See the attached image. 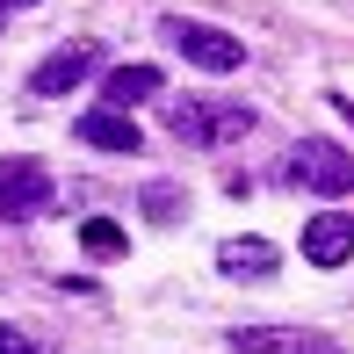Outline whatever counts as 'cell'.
<instances>
[{
	"label": "cell",
	"instance_id": "obj_1",
	"mask_svg": "<svg viewBox=\"0 0 354 354\" xmlns=\"http://www.w3.org/2000/svg\"><path fill=\"white\" fill-rule=\"evenodd\" d=\"M167 131L181 138V145H196V152H217V145H232V138H246L253 131V109L246 102H224V94H174L167 102Z\"/></svg>",
	"mask_w": 354,
	"mask_h": 354
},
{
	"label": "cell",
	"instance_id": "obj_12",
	"mask_svg": "<svg viewBox=\"0 0 354 354\" xmlns=\"http://www.w3.org/2000/svg\"><path fill=\"white\" fill-rule=\"evenodd\" d=\"M145 210H152L159 224H167V217H181V188H174V181H152V188H145Z\"/></svg>",
	"mask_w": 354,
	"mask_h": 354
},
{
	"label": "cell",
	"instance_id": "obj_2",
	"mask_svg": "<svg viewBox=\"0 0 354 354\" xmlns=\"http://www.w3.org/2000/svg\"><path fill=\"white\" fill-rule=\"evenodd\" d=\"M289 181L304 188V196H326V203H340L354 196V152H340L333 138H304V145H289Z\"/></svg>",
	"mask_w": 354,
	"mask_h": 354
},
{
	"label": "cell",
	"instance_id": "obj_11",
	"mask_svg": "<svg viewBox=\"0 0 354 354\" xmlns=\"http://www.w3.org/2000/svg\"><path fill=\"white\" fill-rule=\"evenodd\" d=\"M80 246H87L94 261H116V253L131 246V239H123V224H109V217H87V224H80Z\"/></svg>",
	"mask_w": 354,
	"mask_h": 354
},
{
	"label": "cell",
	"instance_id": "obj_10",
	"mask_svg": "<svg viewBox=\"0 0 354 354\" xmlns=\"http://www.w3.org/2000/svg\"><path fill=\"white\" fill-rule=\"evenodd\" d=\"M217 268H224V275L261 282V275H275V246H268V239H224V246H217Z\"/></svg>",
	"mask_w": 354,
	"mask_h": 354
},
{
	"label": "cell",
	"instance_id": "obj_6",
	"mask_svg": "<svg viewBox=\"0 0 354 354\" xmlns=\"http://www.w3.org/2000/svg\"><path fill=\"white\" fill-rule=\"evenodd\" d=\"M94 66H102V44L94 37H80V44H58L51 58H44L37 73H29V94H73L80 80H87Z\"/></svg>",
	"mask_w": 354,
	"mask_h": 354
},
{
	"label": "cell",
	"instance_id": "obj_9",
	"mask_svg": "<svg viewBox=\"0 0 354 354\" xmlns=\"http://www.w3.org/2000/svg\"><path fill=\"white\" fill-rule=\"evenodd\" d=\"M159 87H167V73H159V66H116V73L102 80V102H109V109H138V102H152Z\"/></svg>",
	"mask_w": 354,
	"mask_h": 354
},
{
	"label": "cell",
	"instance_id": "obj_15",
	"mask_svg": "<svg viewBox=\"0 0 354 354\" xmlns=\"http://www.w3.org/2000/svg\"><path fill=\"white\" fill-rule=\"evenodd\" d=\"M340 109H347V123H354V94H340Z\"/></svg>",
	"mask_w": 354,
	"mask_h": 354
},
{
	"label": "cell",
	"instance_id": "obj_13",
	"mask_svg": "<svg viewBox=\"0 0 354 354\" xmlns=\"http://www.w3.org/2000/svg\"><path fill=\"white\" fill-rule=\"evenodd\" d=\"M0 354H51V347L37 333H22V326H0Z\"/></svg>",
	"mask_w": 354,
	"mask_h": 354
},
{
	"label": "cell",
	"instance_id": "obj_3",
	"mask_svg": "<svg viewBox=\"0 0 354 354\" xmlns=\"http://www.w3.org/2000/svg\"><path fill=\"white\" fill-rule=\"evenodd\" d=\"M159 37H167L174 51L188 58V66H203V73H239V66H246V44H239L232 29H217V22H188V15H167V22H159Z\"/></svg>",
	"mask_w": 354,
	"mask_h": 354
},
{
	"label": "cell",
	"instance_id": "obj_4",
	"mask_svg": "<svg viewBox=\"0 0 354 354\" xmlns=\"http://www.w3.org/2000/svg\"><path fill=\"white\" fill-rule=\"evenodd\" d=\"M51 203H58V188H51V174H44V159H29V152L0 159V224L44 217Z\"/></svg>",
	"mask_w": 354,
	"mask_h": 354
},
{
	"label": "cell",
	"instance_id": "obj_14",
	"mask_svg": "<svg viewBox=\"0 0 354 354\" xmlns=\"http://www.w3.org/2000/svg\"><path fill=\"white\" fill-rule=\"evenodd\" d=\"M8 8H37V0H0V15H8Z\"/></svg>",
	"mask_w": 354,
	"mask_h": 354
},
{
	"label": "cell",
	"instance_id": "obj_7",
	"mask_svg": "<svg viewBox=\"0 0 354 354\" xmlns=\"http://www.w3.org/2000/svg\"><path fill=\"white\" fill-rule=\"evenodd\" d=\"M304 261H311V268H347L354 261V210L304 217Z\"/></svg>",
	"mask_w": 354,
	"mask_h": 354
},
{
	"label": "cell",
	"instance_id": "obj_8",
	"mask_svg": "<svg viewBox=\"0 0 354 354\" xmlns=\"http://www.w3.org/2000/svg\"><path fill=\"white\" fill-rule=\"evenodd\" d=\"M73 138L80 145H94V152H145V138H138V123H131V109H87V116L73 123Z\"/></svg>",
	"mask_w": 354,
	"mask_h": 354
},
{
	"label": "cell",
	"instance_id": "obj_5",
	"mask_svg": "<svg viewBox=\"0 0 354 354\" xmlns=\"http://www.w3.org/2000/svg\"><path fill=\"white\" fill-rule=\"evenodd\" d=\"M239 354H340L333 333H311V326H275V318H246V326L224 333Z\"/></svg>",
	"mask_w": 354,
	"mask_h": 354
}]
</instances>
